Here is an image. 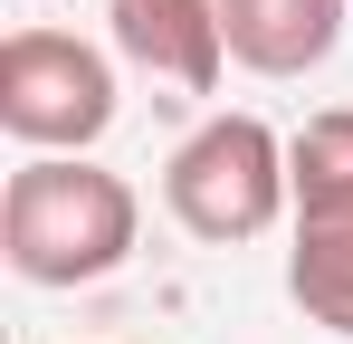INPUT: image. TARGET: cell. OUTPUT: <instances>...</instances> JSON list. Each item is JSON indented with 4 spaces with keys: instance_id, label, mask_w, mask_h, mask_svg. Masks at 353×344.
Masks as SVG:
<instances>
[{
    "instance_id": "6da1fadb",
    "label": "cell",
    "mask_w": 353,
    "mask_h": 344,
    "mask_svg": "<svg viewBox=\"0 0 353 344\" xmlns=\"http://www.w3.org/2000/svg\"><path fill=\"white\" fill-rule=\"evenodd\" d=\"M143 201L134 182L86 153H29L0 182V258L29 287H96L134 258Z\"/></svg>"
},
{
    "instance_id": "7a4b0ae2",
    "label": "cell",
    "mask_w": 353,
    "mask_h": 344,
    "mask_svg": "<svg viewBox=\"0 0 353 344\" xmlns=\"http://www.w3.org/2000/svg\"><path fill=\"white\" fill-rule=\"evenodd\" d=\"M163 211L210 249L268 239L296 211V172H287V134L258 115H210L201 134H181V153L163 163Z\"/></svg>"
},
{
    "instance_id": "3957f363",
    "label": "cell",
    "mask_w": 353,
    "mask_h": 344,
    "mask_svg": "<svg viewBox=\"0 0 353 344\" xmlns=\"http://www.w3.org/2000/svg\"><path fill=\"white\" fill-rule=\"evenodd\" d=\"M115 57L67 29H10L0 39V124L29 153H86L115 124Z\"/></svg>"
},
{
    "instance_id": "277c9868",
    "label": "cell",
    "mask_w": 353,
    "mask_h": 344,
    "mask_svg": "<svg viewBox=\"0 0 353 344\" xmlns=\"http://www.w3.org/2000/svg\"><path fill=\"white\" fill-rule=\"evenodd\" d=\"M105 29L124 67H143L153 86H181V96H210L230 67L220 0H105Z\"/></svg>"
},
{
    "instance_id": "5b68a950",
    "label": "cell",
    "mask_w": 353,
    "mask_h": 344,
    "mask_svg": "<svg viewBox=\"0 0 353 344\" xmlns=\"http://www.w3.org/2000/svg\"><path fill=\"white\" fill-rule=\"evenodd\" d=\"M344 10L353 0H220L230 67H248V77H305V67L334 57Z\"/></svg>"
},
{
    "instance_id": "8992f818",
    "label": "cell",
    "mask_w": 353,
    "mask_h": 344,
    "mask_svg": "<svg viewBox=\"0 0 353 344\" xmlns=\"http://www.w3.org/2000/svg\"><path fill=\"white\" fill-rule=\"evenodd\" d=\"M287 296L305 306V325H325V335H353V211L296 220V249H287Z\"/></svg>"
},
{
    "instance_id": "52a82bcc",
    "label": "cell",
    "mask_w": 353,
    "mask_h": 344,
    "mask_svg": "<svg viewBox=\"0 0 353 344\" xmlns=\"http://www.w3.org/2000/svg\"><path fill=\"white\" fill-rule=\"evenodd\" d=\"M287 172H296V220L353 211V106H325L287 134Z\"/></svg>"
}]
</instances>
